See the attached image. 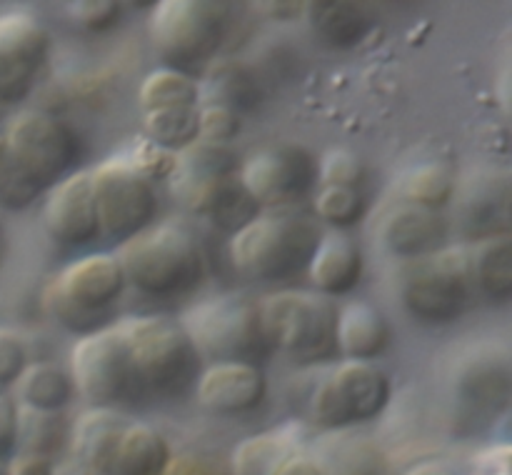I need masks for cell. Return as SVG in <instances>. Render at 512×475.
Instances as JSON below:
<instances>
[{"label": "cell", "instance_id": "obj_26", "mask_svg": "<svg viewBox=\"0 0 512 475\" xmlns=\"http://www.w3.org/2000/svg\"><path fill=\"white\" fill-rule=\"evenodd\" d=\"M310 23L330 48L350 50L368 35L370 15L360 5L335 0L310 5Z\"/></svg>", "mask_w": 512, "mask_h": 475}, {"label": "cell", "instance_id": "obj_5", "mask_svg": "<svg viewBox=\"0 0 512 475\" xmlns=\"http://www.w3.org/2000/svg\"><path fill=\"white\" fill-rule=\"evenodd\" d=\"M228 5L210 0H163L150 13V40L170 70L203 68L228 33Z\"/></svg>", "mask_w": 512, "mask_h": 475}, {"label": "cell", "instance_id": "obj_18", "mask_svg": "<svg viewBox=\"0 0 512 475\" xmlns=\"http://www.w3.org/2000/svg\"><path fill=\"white\" fill-rule=\"evenodd\" d=\"M380 235H383V243L390 253L420 260L443 250L448 223L438 210L408 203L403 208H395L385 218Z\"/></svg>", "mask_w": 512, "mask_h": 475}, {"label": "cell", "instance_id": "obj_14", "mask_svg": "<svg viewBox=\"0 0 512 475\" xmlns=\"http://www.w3.org/2000/svg\"><path fill=\"white\" fill-rule=\"evenodd\" d=\"M48 50V30L33 15H0V105L28 98Z\"/></svg>", "mask_w": 512, "mask_h": 475}, {"label": "cell", "instance_id": "obj_11", "mask_svg": "<svg viewBox=\"0 0 512 475\" xmlns=\"http://www.w3.org/2000/svg\"><path fill=\"white\" fill-rule=\"evenodd\" d=\"M3 140L10 158L43 190L63 180L80 155L75 130L50 113L18 115Z\"/></svg>", "mask_w": 512, "mask_h": 475}, {"label": "cell", "instance_id": "obj_43", "mask_svg": "<svg viewBox=\"0 0 512 475\" xmlns=\"http://www.w3.org/2000/svg\"><path fill=\"white\" fill-rule=\"evenodd\" d=\"M8 475H53V463L38 455H20L8 465Z\"/></svg>", "mask_w": 512, "mask_h": 475}, {"label": "cell", "instance_id": "obj_39", "mask_svg": "<svg viewBox=\"0 0 512 475\" xmlns=\"http://www.w3.org/2000/svg\"><path fill=\"white\" fill-rule=\"evenodd\" d=\"M365 170L355 155L345 153V150H335V153L325 155L323 165H320V180L323 185H345V188H358L363 180Z\"/></svg>", "mask_w": 512, "mask_h": 475}, {"label": "cell", "instance_id": "obj_9", "mask_svg": "<svg viewBox=\"0 0 512 475\" xmlns=\"http://www.w3.org/2000/svg\"><path fill=\"white\" fill-rule=\"evenodd\" d=\"M98 228L110 240H130L153 225L158 198L143 173L125 158L108 160L90 173Z\"/></svg>", "mask_w": 512, "mask_h": 475}, {"label": "cell", "instance_id": "obj_7", "mask_svg": "<svg viewBox=\"0 0 512 475\" xmlns=\"http://www.w3.org/2000/svg\"><path fill=\"white\" fill-rule=\"evenodd\" d=\"M185 330L198 353L213 355L218 363H250L270 350L260 328L258 303L245 295L225 293L195 305L185 315Z\"/></svg>", "mask_w": 512, "mask_h": 475}, {"label": "cell", "instance_id": "obj_28", "mask_svg": "<svg viewBox=\"0 0 512 475\" xmlns=\"http://www.w3.org/2000/svg\"><path fill=\"white\" fill-rule=\"evenodd\" d=\"M198 103L200 85L195 83L193 75L178 73V70H158L140 85V108L145 113L170 108H198Z\"/></svg>", "mask_w": 512, "mask_h": 475}, {"label": "cell", "instance_id": "obj_29", "mask_svg": "<svg viewBox=\"0 0 512 475\" xmlns=\"http://www.w3.org/2000/svg\"><path fill=\"white\" fill-rule=\"evenodd\" d=\"M293 440L285 433H263L238 445L233 455L235 475H275L293 458Z\"/></svg>", "mask_w": 512, "mask_h": 475}, {"label": "cell", "instance_id": "obj_44", "mask_svg": "<svg viewBox=\"0 0 512 475\" xmlns=\"http://www.w3.org/2000/svg\"><path fill=\"white\" fill-rule=\"evenodd\" d=\"M275 475H325V470L320 468L315 460L308 458H290L283 468L278 470Z\"/></svg>", "mask_w": 512, "mask_h": 475}, {"label": "cell", "instance_id": "obj_15", "mask_svg": "<svg viewBox=\"0 0 512 475\" xmlns=\"http://www.w3.org/2000/svg\"><path fill=\"white\" fill-rule=\"evenodd\" d=\"M43 220L50 238L68 248H78L98 238L100 228L90 173H73L58 180L45 200Z\"/></svg>", "mask_w": 512, "mask_h": 475}, {"label": "cell", "instance_id": "obj_27", "mask_svg": "<svg viewBox=\"0 0 512 475\" xmlns=\"http://www.w3.org/2000/svg\"><path fill=\"white\" fill-rule=\"evenodd\" d=\"M473 260V278L480 290L493 300H505L512 295V240L508 233L493 235L480 245Z\"/></svg>", "mask_w": 512, "mask_h": 475}, {"label": "cell", "instance_id": "obj_31", "mask_svg": "<svg viewBox=\"0 0 512 475\" xmlns=\"http://www.w3.org/2000/svg\"><path fill=\"white\" fill-rule=\"evenodd\" d=\"M63 413H43V410L18 408V448L23 455L48 458L60 448L65 438Z\"/></svg>", "mask_w": 512, "mask_h": 475}, {"label": "cell", "instance_id": "obj_33", "mask_svg": "<svg viewBox=\"0 0 512 475\" xmlns=\"http://www.w3.org/2000/svg\"><path fill=\"white\" fill-rule=\"evenodd\" d=\"M453 175L443 165H423L415 173H410L408 183H405V198L410 205H420V208L438 210L448 205L453 198Z\"/></svg>", "mask_w": 512, "mask_h": 475}, {"label": "cell", "instance_id": "obj_42", "mask_svg": "<svg viewBox=\"0 0 512 475\" xmlns=\"http://www.w3.org/2000/svg\"><path fill=\"white\" fill-rule=\"evenodd\" d=\"M18 450V405L0 393V463Z\"/></svg>", "mask_w": 512, "mask_h": 475}, {"label": "cell", "instance_id": "obj_35", "mask_svg": "<svg viewBox=\"0 0 512 475\" xmlns=\"http://www.w3.org/2000/svg\"><path fill=\"white\" fill-rule=\"evenodd\" d=\"M43 193L38 183L10 158L5 140L0 138V208L23 210Z\"/></svg>", "mask_w": 512, "mask_h": 475}, {"label": "cell", "instance_id": "obj_38", "mask_svg": "<svg viewBox=\"0 0 512 475\" xmlns=\"http://www.w3.org/2000/svg\"><path fill=\"white\" fill-rule=\"evenodd\" d=\"M70 18L88 33H105L120 18V3L113 0H80L70 5Z\"/></svg>", "mask_w": 512, "mask_h": 475}, {"label": "cell", "instance_id": "obj_46", "mask_svg": "<svg viewBox=\"0 0 512 475\" xmlns=\"http://www.w3.org/2000/svg\"><path fill=\"white\" fill-rule=\"evenodd\" d=\"M0 475H8V465L0 463Z\"/></svg>", "mask_w": 512, "mask_h": 475}, {"label": "cell", "instance_id": "obj_21", "mask_svg": "<svg viewBox=\"0 0 512 475\" xmlns=\"http://www.w3.org/2000/svg\"><path fill=\"white\" fill-rule=\"evenodd\" d=\"M128 425L110 408H90L88 413L80 415L70 435L78 463L95 475L108 473L110 460Z\"/></svg>", "mask_w": 512, "mask_h": 475}, {"label": "cell", "instance_id": "obj_37", "mask_svg": "<svg viewBox=\"0 0 512 475\" xmlns=\"http://www.w3.org/2000/svg\"><path fill=\"white\" fill-rule=\"evenodd\" d=\"M335 475H388L383 453L365 440H353L338 460Z\"/></svg>", "mask_w": 512, "mask_h": 475}, {"label": "cell", "instance_id": "obj_40", "mask_svg": "<svg viewBox=\"0 0 512 475\" xmlns=\"http://www.w3.org/2000/svg\"><path fill=\"white\" fill-rule=\"evenodd\" d=\"M130 163H133V168L138 173H143L153 183L158 178H170V173L175 168V153H168V150L158 148V145L145 140V143L135 145L133 155H130Z\"/></svg>", "mask_w": 512, "mask_h": 475}, {"label": "cell", "instance_id": "obj_20", "mask_svg": "<svg viewBox=\"0 0 512 475\" xmlns=\"http://www.w3.org/2000/svg\"><path fill=\"white\" fill-rule=\"evenodd\" d=\"M335 343L348 360L370 363L390 345V323L375 305L358 300L338 310Z\"/></svg>", "mask_w": 512, "mask_h": 475}, {"label": "cell", "instance_id": "obj_32", "mask_svg": "<svg viewBox=\"0 0 512 475\" xmlns=\"http://www.w3.org/2000/svg\"><path fill=\"white\" fill-rule=\"evenodd\" d=\"M460 390L468 398V403L483 405V408H498V405H503L508 400V363L475 365V368H470L465 373Z\"/></svg>", "mask_w": 512, "mask_h": 475}, {"label": "cell", "instance_id": "obj_6", "mask_svg": "<svg viewBox=\"0 0 512 475\" xmlns=\"http://www.w3.org/2000/svg\"><path fill=\"white\" fill-rule=\"evenodd\" d=\"M125 285L128 283L115 255H85L70 263L48 285L45 308L60 325L88 335L103 328L108 310L120 298Z\"/></svg>", "mask_w": 512, "mask_h": 475}, {"label": "cell", "instance_id": "obj_25", "mask_svg": "<svg viewBox=\"0 0 512 475\" xmlns=\"http://www.w3.org/2000/svg\"><path fill=\"white\" fill-rule=\"evenodd\" d=\"M238 170V158L228 145H213L205 140H195L185 150L175 153V168L170 173L173 190L185 185L205 183V180L228 178Z\"/></svg>", "mask_w": 512, "mask_h": 475}, {"label": "cell", "instance_id": "obj_24", "mask_svg": "<svg viewBox=\"0 0 512 475\" xmlns=\"http://www.w3.org/2000/svg\"><path fill=\"white\" fill-rule=\"evenodd\" d=\"M15 388L23 408L43 410V413H60L70 403L75 390L68 370L53 363L25 365Z\"/></svg>", "mask_w": 512, "mask_h": 475}, {"label": "cell", "instance_id": "obj_1", "mask_svg": "<svg viewBox=\"0 0 512 475\" xmlns=\"http://www.w3.org/2000/svg\"><path fill=\"white\" fill-rule=\"evenodd\" d=\"M320 228L305 215L273 210L260 213L230 240V260L235 270L250 280L283 283L308 270L320 243Z\"/></svg>", "mask_w": 512, "mask_h": 475}, {"label": "cell", "instance_id": "obj_10", "mask_svg": "<svg viewBox=\"0 0 512 475\" xmlns=\"http://www.w3.org/2000/svg\"><path fill=\"white\" fill-rule=\"evenodd\" d=\"M70 370L73 388L93 408H113L138 388L123 325L83 335L70 353Z\"/></svg>", "mask_w": 512, "mask_h": 475}, {"label": "cell", "instance_id": "obj_23", "mask_svg": "<svg viewBox=\"0 0 512 475\" xmlns=\"http://www.w3.org/2000/svg\"><path fill=\"white\" fill-rule=\"evenodd\" d=\"M170 468V448L150 425L130 423L115 448L105 475H165Z\"/></svg>", "mask_w": 512, "mask_h": 475}, {"label": "cell", "instance_id": "obj_2", "mask_svg": "<svg viewBox=\"0 0 512 475\" xmlns=\"http://www.w3.org/2000/svg\"><path fill=\"white\" fill-rule=\"evenodd\" d=\"M125 283L153 298H170L198 288L205 260L193 235L175 223L150 225L143 233L120 243L115 255Z\"/></svg>", "mask_w": 512, "mask_h": 475}, {"label": "cell", "instance_id": "obj_30", "mask_svg": "<svg viewBox=\"0 0 512 475\" xmlns=\"http://www.w3.org/2000/svg\"><path fill=\"white\" fill-rule=\"evenodd\" d=\"M145 135L148 143L180 153L198 140V108H170L145 113Z\"/></svg>", "mask_w": 512, "mask_h": 475}, {"label": "cell", "instance_id": "obj_16", "mask_svg": "<svg viewBox=\"0 0 512 475\" xmlns=\"http://www.w3.org/2000/svg\"><path fill=\"white\" fill-rule=\"evenodd\" d=\"M198 400L205 410L220 415H235L253 410L263 403L268 380L258 365L213 363L198 375Z\"/></svg>", "mask_w": 512, "mask_h": 475}, {"label": "cell", "instance_id": "obj_41", "mask_svg": "<svg viewBox=\"0 0 512 475\" xmlns=\"http://www.w3.org/2000/svg\"><path fill=\"white\" fill-rule=\"evenodd\" d=\"M28 358H25V345L13 330L0 328V390L18 383L23 375Z\"/></svg>", "mask_w": 512, "mask_h": 475}, {"label": "cell", "instance_id": "obj_4", "mask_svg": "<svg viewBox=\"0 0 512 475\" xmlns=\"http://www.w3.org/2000/svg\"><path fill=\"white\" fill-rule=\"evenodd\" d=\"M258 310L270 350H283L295 363H320L338 353V308L325 295L283 290L260 300Z\"/></svg>", "mask_w": 512, "mask_h": 475}, {"label": "cell", "instance_id": "obj_45", "mask_svg": "<svg viewBox=\"0 0 512 475\" xmlns=\"http://www.w3.org/2000/svg\"><path fill=\"white\" fill-rule=\"evenodd\" d=\"M408 475H455V473L440 463H425V465H418V468L410 470Z\"/></svg>", "mask_w": 512, "mask_h": 475}, {"label": "cell", "instance_id": "obj_34", "mask_svg": "<svg viewBox=\"0 0 512 475\" xmlns=\"http://www.w3.org/2000/svg\"><path fill=\"white\" fill-rule=\"evenodd\" d=\"M315 213L333 228H350L365 213V195L358 188L345 185H323L315 195Z\"/></svg>", "mask_w": 512, "mask_h": 475}, {"label": "cell", "instance_id": "obj_13", "mask_svg": "<svg viewBox=\"0 0 512 475\" xmlns=\"http://www.w3.org/2000/svg\"><path fill=\"white\" fill-rule=\"evenodd\" d=\"M238 178L260 210H285L318 185L320 163L303 145H273L245 160Z\"/></svg>", "mask_w": 512, "mask_h": 475}, {"label": "cell", "instance_id": "obj_8", "mask_svg": "<svg viewBox=\"0 0 512 475\" xmlns=\"http://www.w3.org/2000/svg\"><path fill=\"white\" fill-rule=\"evenodd\" d=\"M473 298V260L463 248L438 250L413 265L403 285V303L425 323H450Z\"/></svg>", "mask_w": 512, "mask_h": 475}, {"label": "cell", "instance_id": "obj_12", "mask_svg": "<svg viewBox=\"0 0 512 475\" xmlns=\"http://www.w3.org/2000/svg\"><path fill=\"white\" fill-rule=\"evenodd\" d=\"M390 400V380L370 363L345 360L328 380L318 385L310 403L315 425L325 430L348 428L375 418Z\"/></svg>", "mask_w": 512, "mask_h": 475}, {"label": "cell", "instance_id": "obj_36", "mask_svg": "<svg viewBox=\"0 0 512 475\" xmlns=\"http://www.w3.org/2000/svg\"><path fill=\"white\" fill-rule=\"evenodd\" d=\"M240 133V115L220 105H203L198 110V140L225 145Z\"/></svg>", "mask_w": 512, "mask_h": 475}, {"label": "cell", "instance_id": "obj_17", "mask_svg": "<svg viewBox=\"0 0 512 475\" xmlns=\"http://www.w3.org/2000/svg\"><path fill=\"white\" fill-rule=\"evenodd\" d=\"M175 195L190 213L205 215L215 228L228 230L233 235L260 215V205L243 188L238 175L185 185L175 190Z\"/></svg>", "mask_w": 512, "mask_h": 475}, {"label": "cell", "instance_id": "obj_19", "mask_svg": "<svg viewBox=\"0 0 512 475\" xmlns=\"http://www.w3.org/2000/svg\"><path fill=\"white\" fill-rule=\"evenodd\" d=\"M308 275L313 288L325 298L348 295L363 275V255L358 243L345 233H323L308 263Z\"/></svg>", "mask_w": 512, "mask_h": 475}, {"label": "cell", "instance_id": "obj_3", "mask_svg": "<svg viewBox=\"0 0 512 475\" xmlns=\"http://www.w3.org/2000/svg\"><path fill=\"white\" fill-rule=\"evenodd\" d=\"M135 385L160 395L183 393L200 375V353L183 323L165 315H140L123 323Z\"/></svg>", "mask_w": 512, "mask_h": 475}, {"label": "cell", "instance_id": "obj_22", "mask_svg": "<svg viewBox=\"0 0 512 475\" xmlns=\"http://www.w3.org/2000/svg\"><path fill=\"white\" fill-rule=\"evenodd\" d=\"M200 98H205V105H220V108L240 115L258 108L263 88L248 65L238 63V60H220V63L210 65L205 73Z\"/></svg>", "mask_w": 512, "mask_h": 475}]
</instances>
